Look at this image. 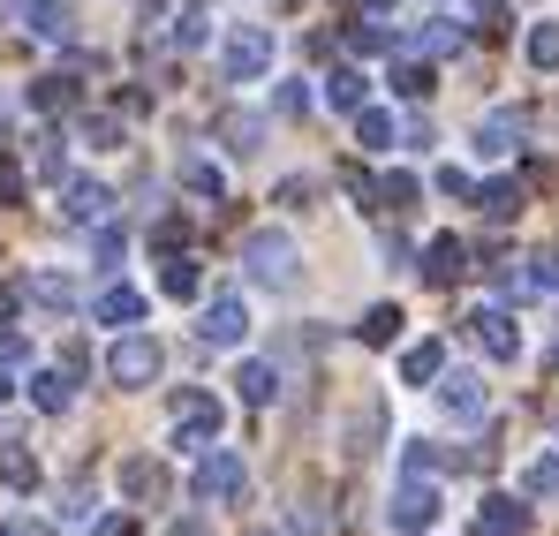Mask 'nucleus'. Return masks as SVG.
Instances as JSON below:
<instances>
[{
	"mask_svg": "<svg viewBox=\"0 0 559 536\" xmlns=\"http://www.w3.org/2000/svg\"><path fill=\"white\" fill-rule=\"evenodd\" d=\"M242 272H250L258 287H287V279H295V242H287L280 227L242 235Z\"/></svg>",
	"mask_w": 559,
	"mask_h": 536,
	"instance_id": "obj_1",
	"label": "nucleus"
},
{
	"mask_svg": "<svg viewBox=\"0 0 559 536\" xmlns=\"http://www.w3.org/2000/svg\"><path fill=\"white\" fill-rule=\"evenodd\" d=\"M159 362H167V356H159V341H152V333H121V341L106 348V378L136 393V385H152V378H159Z\"/></svg>",
	"mask_w": 559,
	"mask_h": 536,
	"instance_id": "obj_2",
	"label": "nucleus"
},
{
	"mask_svg": "<svg viewBox=\"0 0 559 536\" xmlns=\"http://www.w3.org/2000/svg\"><path fill=\"white\" fill-rule=\"evenodd\" d=\"M219 61H227V76H235V84H258V76L273 69V31H258V23H250V31H235V38L219 46Z\"/></svg>",
	"mask_w": 559,
	"mask_h": 536,
	"instance_id": "obj_3",
	"label": "nucleus"
},
{
	"mask_svg": "<svg viewBox=\"0 0 559 536\" xmlns=\"http://www.w3.org/2000/svg\"><path fill=\"white\" fill-rule=\"evenodd\" d=\"M431 385H439V408H447L454 424H484L491 393H484V378H476V370H439Z\"/></svg>",
	"mask_w": 559,
	"mask_h": 536,
	"instance_id": "obj_4",
	"label": "nucleus"
},
{
	"mask_svg": "<svg viewBox=\"0 0 559 536\" xmlns=\"http://www.w3.org/2000/svg\"><path fill=\"white\" fill-rule=\"evenodd\" d=\"M197 333H204L212 348H242V333H250V302H242V295H212L204 318H197Z\"/></svg>",
	"mask_w": 559,
	"mask_h": 536,
	"instance_id": "obj_5",
	"label": "nucleus"
},
{
	"mask_svg": "<svg viewBox=\"0 0 559 536\" xmlns=\"http://www.w3.org/2000/svg\"><path fill=\"white\" fill-rule=\"evenodd\" d=\"M235 491H242V461H235V453H204L197 476H189V499H197V507H219V499H235Z\"/></svg>",
	"mask_w": 559,
	"mask_h": 536,
	"instance_id": "obj_6",
	"label": "nucleus"
},
{
	"mask_svg": "<svg viewBox=\"0 0 559 536\" xmlns=\"http://www.w3.org/2000/svg\"><path fill=\"white\" fill-rule=\"evenodd\" d=\"M219 424H227V408H219L212 393H182V401H175V439H182V446H212Z\"/></svg>",
	"mask_w": 559,
	"mask_h": 536,
	"instance_id": "obj_7",
	"label": "nucleus"
},
{
	"mask_svg": "<svg viewBox=\"0 0 559 536\" xmlns=\"http://www.w3.org/2000/svg\"><path fill=\"white\" fill-rule=\"evenodd\" d=\"M522 136H530V114H522V106H507V114H484V121H476V159H507Z\"/></svg>",
	"mask_w": 559,
	"mask_h": 536,
	"instance_id": "obj_8",
	"label": "nucleus"
},
{
	"mask_svg": "<svg viewBox=\"0 0 559 536\" xmlns=\"http://www.w3.org/2000/svg\"><path fill=\"white\" fill-rule=\"evenodd\" d=\"M468 333H476V348H484L491 362H514V356H522V333H514V318H507V310H476V318H468Z\"/></svg>",
	"mask_w": 559,
	"mask_h": 536,
	"instance_id": "obj_9",
	"label": "nucleus"
},
{
	"mask_svg": "<svg viewBox=\"0 0 559 536\" xmlns=\"http://www.w3.org/2000/svg\"><path fill=\"white\" fill-rule=\"evenodd\" d=\"M431 514H439V491H431L424 476H408V484L393 491V529H431Z\"/></svg>",
	"mask_w": 559,
	"mask_h": 536,
	"instance_id": "obj_10",
	"label": "nucleus"
},
{
	"mask_svg": "<svg viewBox=\"0 0 559 536\" xmlns=\"http://www.w3.org/2000/svg\"><path fill=\"white\" fill-rule=\"evenodd\" d=\"M424 279H431V287H454V279H462L468 272V250L462 242H454V235H431V242H424Z\"/></svg>",
	"mask_w": 559,
	"mask_h": 536,
	"instance_id": "obj_11",
	"label": "nucleus"
},
{
	"mask_svg": "<svg viewBox=\"0 0 559 536\" xmlns=\"http://www.w3.org/2000/svg\"><path fill=\"white\" fill-rule=\"evenodd\" d=\"M92 310H98V325H114V333L144 325V295H136V287H106V295H98Z\"/></svg>",
	"mask_w": 559,
	"mask_h": 536,
	"instance_id": "obj_12",
	"label": "nucleus"
},
{
	"mask_svg": "<svg viewBox=\"0 0 559 536\" xmlns=\"http://www.w3.org/2000/svg\"><path fill=\"white\" fill-rule=\"evenodd\" d=\"M61 212H69L76 227H98V219L114 212V196H106L98 181H69V196H61Z\"/></svg>",
	"mask_w": 559,
	"mask_h": 536,
	"instance_id": "obj_13",
	"label": "nucleus"
},
{
	"mask_svg": "<svg viewBox=\"0 0 559 536\" xmlns=\"http://www.w3.org/2000/svg\"><path fill=\"white\" fill-rule=\"evenodd\" d=\"M522 529H530V507H522V499H484L476 536H522Z\"/></svg>",
	"mask_w": 559,
	"mask_h": 536,
	"instance_id": "obj_14",
	"label": "nucleus"
},
{
	"mask_svg": "<svg viewBox=\"0 0 559 536\" xmlns=\"http://www.w3.org/2000/svg\"><path fill=\"white\" fill-rule=\"evenodd\" d=\"M69 393H76V370H61V362L31 378V401H38L46 416H61V408H69Z\"/></svg>",
	"mask_w": 559,
	"mask_h": 536,
	"instance_id": "obj_15",
	"label": "nucleus"
},
{
	"mask_svg": "<svg viewBox=\"0 0 559 536\" xmlns=\"http://www.w3.org/2000/svg\"><path fill=\"white\" fill-rule=\"evenodd\" d=\"M197 287H204V272L189 265L182 250H167V265H159V295H175V302H197Z\"/></svg>",
	"mask_w": 559,
	"mask_h": 536,
	"instance_id": "obj_16",
	"label": "nucleus"
},
{
	"mask_svg": "<svg viewBox=\"0 0 559 536\" xmlns=\"http://www.w3.org/2000/svg\"><path fill=\"white\" fill-rule=\"evenodd\" d=\"M356 341H364V348H393V341H401V310H393V302H371L364 325H356Z\"/></svg>",
	"mask_w": 559,
	"mask_h": 536,
	"instance_id": "obj_17",
	"label": "nucleus"
},
{
	"mask_svg": "<svg viewBox=\"0 0 559 536\" xmlns=\"http://www.w3.org/2000/svg\"><path fill=\"white\" fill-rule=\"evenodd\" d=\"M468 196H476L484 219H514V212H522V181H484V189H468Z\"/></svg>",
	"mask_w": 559,
	"mask_h": 536,
	"instance_id": "obj_18",
	"label": "nucleus"
},
{
	"mask_svg": "<svg viewBox=\"0 0 559 536\" xmlns=\"http://www.w3.org/2000/svg\"><path fill=\"white\" fill-rule=\"evenodd\" d=\"M393 136H401V129H393L385 106H356V144H364V152H385Z\"/></svg>",
	"mask_w": 559,
	"mask_h": 536,
	"instance_id": "obj_19",
	"label": "nucleus"
},
{
	"mask_svg": "<svg viewBox=\"0 0 559 536\" xmlns=\"http://www.w3.org/2000/svg\"><path fill=\"white\" fill-rule=\"evenodd\" d=\"M439 370H447V348H439V341H424V348H408V356H401V385H431Z\"/></svg>",
	"mask_w": 559,
	"mask_h": 536,
	"instance_id": "obj_20",
	"label": "nucleus"
},
{
	"mask_svg": "<svg viewBox=\"0 0 559 536\" xmlns=\"http://www.w3.org/2000/svg\"><path fill=\"white\" fill-rule=\"evenodd\" d=\"M31 31H38V38H69V31H76V8H69V0H31Z\"/></svg>",
	"mask_w": 559,
	"mask_h": 536,
	"instance_id": "obj_21",
	"label": "nucleus"
},
{
	"mask_svg": "<svg viewBox=\"0 0 559 536\" xmlns=\"http://www.w3.org/2000/svg\"><path fill=\"white\" fill-rule=\"evenodd\" d=\"M522 499H559V446L522 468Z\"/></svg>",
	"mask_w": 559,
	"mask_h": 536,
	"instance_id": "obj_22",
	"label": "nucleus"
},
{
	"mask_svg": "<svg viewBox=\"0 0 559 536\" xmlns=\"http://www.w3.org/2000/svg\"><path fill=\"white\" fill-rule=\"evenodd\" d=\"M462 38H468V31L454 23V15H431V23H424L408 46H424V53H462Z\"/></svg>",
	"mask_w": 559,
	"mask_h": 536,
	"instance_id": "obj_23",
	"label": "nucleus"
},
{
	"mask_svg": "<svg viewBox=\"0 0 559 536\" xmlns=\"http://www.w3.org/2000/svg\"><path fill=\"white\" fill-rule=\"evenodd\" d=\"M235 385H242V401H250V408H265V401L280 393V370H273V362H242V370H235Z\"/></svg>",
	"mask_w": 559,
	"mask_h": 536,
	"instance_id": "obj_24",
	"label": "nucleus"
},
{
	"mask_svg": "<svg viewBox=\"0 0 559 536\" xmlns=\"http://www.w3.org/2000/svg\"><path fill=\"white\" fill-rule=\"evenodd\" d=\"M31 295H38L46 310H76V279H69V272H31Z\"/></svg>",
	"mask_w": 559,
	"mask_h": 536,
	"instance_id": "obj_25",
	"label": "nucleus"
},
{
	"mask_svg": "<svg viewBox=\"0 0 559 536\" xmlns=\"http://www.w3.org/2000/svg\"><path fill=\"white\" fill-rule=\"evenodd\" d=\"M364 69H333V76H325V98H333V106H341V114H356V106H364Z\"/></svg>",
	"mask_w": 559,
	"mask_h": 536,
	"instance_id": "obj_26",
	"label": "nucleus"
},
{
	"mask_svg": "<svg viewBox=\"0 0 559 536\" xmlns=\"http://www.w3.org/2000/svg\"><path fill=\"white\" fill-rule=\"evenodd\" d=\"M31 106H38V114H69V106H76V84H69V76H38V84H31Z\"/></svg>",
	"mask_w": 559,
	"mask_h": 536,
	"instance_id": "obj_27",
	"label": "nucleus"
},
{
	"mask_svg": "<svg viewBox=\"0 0 559 536\" xmlns=\"http://www.w3.org/2000/svg\"><path fill=\"white\" fill-rule=\"evenodd\" d=\"M159 484H167L159 461H129V468H121V499H159Z\"/></svg>",
	"mask_w": 559,
	"mask_h": 536,
	"instance_id": "obj_28",
	"label": "nucleus"
},
{
	"mask_svg": "<svg viewBox=\"0 0 559 536\" xmlns=\"http://www.w3.org/2000/svg\"><path fill=\"white\" fill-rule=\"evenodd\" d=\"M182 189H197V196H212V204L227 196V181H219V167H212V159H182Z\"/></svg>",
	"mask_w": 559,
	"mask_h": 536,
	"instance_id": "obj_29",
	"label": "nucleus"
},
{
	"mask_svg": "<svg viewBox=\"0 0 559 536\" xmlns=\"http://www.w3.org/2000/svg\"><path fill=\"white\" fill-rule=\"evenodd\" d=\"M0 484H8V491H31V484H38V461H31L23 446H8L0 453Z\"/></svg>",
	"mask_w": 559,
	"mask_h": 536,
	"instance_id": "obj_30",
	"label": "nucleus"
},
{
	"mask_svg": "<svg viewBox=\"0 0 559 536\" xmlns=\"http://www.w3.org/2000/svg\"><path fill=\"white\" fill-rule=\"evenodd\" d=\"M522 287H537V295H559V250H537L530 272H522Z\"/></svg>",
	"mask_w": 559,
	"mask_h": 536,
	"instance_id": "obj_31",
	"label": "nucleus"
},
{
	"mask_svg": "<svg viewBox=\"0 0 559 536\" xmlns=\"http://www.w3.org/2000/svg\"><path fill=\"white\" fill-rule=\"evenodd\" d=\"M530 69H559V23H537L530 31Z\"/></svg>",
	"mask_w": 559,
	"mask_h": 536,
	"instance_id": "obj_32",
	"label": "nucleus"
},
{
	"mask_svg": "<svg viewBox=\"0 0 559 536\" xmlns=\"http://www.w3.org/2000/svg\"><path fill=\"white\" fill-rule=\"evenodd\" d=\"M393 91H401V98H424V91H431V61H401V69H393Z\"/></svg>",
	"mask_w": 559,
	"mask_h": 536,
	"instance_id": "obj_33",
	"label": "nucleus"
},
{
	"mask_svg": "<svg viewBox=\"0 0 559 536\" xmlns=\"http://www.w3.org/2000/svg\"><path fill=\"white\" fill-rule=\"evenodd\" d=\"M348 46H356V53H393L401 38H393V31H378V23H356V31H348Z\"/></svg>",
	"mask_w": 559,
	"mask_h": 536,
	"instance_id": "obj_34",
	"label": "nucleus"
},
{
	"mask_svg": "<svg viewBox=\"0 0 559 536\" xmlns=\"http://www.w3.org/2000/svg\"><path fill=\"white\" fill-rule=\"evenodd\" d=\"M416 189H424L416 175H385V181H378V196H385V204H416Z\"/></svg>",
	"mask_w": 559,
	"mask_h": 536,
	"instance_id": "obj_35",
	"label": "nucleus"
},
{
	"mask_svg": "<svg viewBox=\"0 0 559 536\" xmlns=\"http://www.w3.org/2000/svg\"><path fill=\"white\" fill-rule=\"evenodd\" d=\"M431 468H447V453L431 446V439H416V446H408V476H431Z\"/></svg>",
	"mask_w": 559,
	"mask_h": 536,
	"instance_id": "obj_36",
	"label": "nucleus"
},
{
	"mask_svg": "<svg viewBox=\"0 0 559 536\" xmlns=\"http://www.w3.org/2000/svg\"><path fill=\"white\" fill-rule=\"evenodd\" d=\"M204 38H212V31H204V15H197V8L175 15V46H204Z\"/></svg>",
	"mask_w": 559,
	"mask_h": 536,
	"instance_id": "obj_37",
	"label": "nucleus"
},
{
	"mask_svg": "<svg viewBox=\"0 0 559 536\" xmlns=\"http://www.w3.org/2000/svg\"><path fill=\"white\" fill-rule=\"evenodd\" d=\"M114 136H121V121H114V114H92V121H84V144H114Z\"/></svg>",
	"mask_w": 559,
	"mask_h": 536,
	"instance_id": "obj_38",
	"label": "nucleus"
},
{
	"mask_svg": "<svg viewBox=\"0 0 559 536\" xmlns=\"http://www.w3.org/2000/svg\"><path fill=\"white\" fill-rule=\"evenodd\" d=\"M23 356H31V341H23L15 325H0V362H23Z\"/></svg>",
	"mask_w": 559,
	"mask_h": 536,
	"instance_id": "obj_39",
	"label": "nucleus"
},
{
	"mask_svg": "<svg viewBox=\"0 0 559 536\" xmlns=\"http://www.w3.org/2000/svg\"><path fill=\"white\" fill-rule=\"evenodd\" d=\"M439 189H447V196H468V189H476V181H468L462 167H439Z\"/></svg>",
	"mask_w": 559,
	"mask_h": 536,
	"instance_id": "obj_40",
	"label": "nucleus"
},
{
	"mask_svg": "<svg viewBox=\"0 0 559 536\" xmlns=\"http://www.w3.org/2000/svg\"><path fill=\"white\" fill-rule=\"evenodd\" d=\"M15 196H23V175H15V167H0V204H15Z\"/></svg>",
	"mask_w": 559,
	"mask_h": 536,
	"instance_id": "obj_41",
	"label": "nucleus"
},
{
	"mask_svg": "<svg viewBox=\"0 0 559 536\" xmlns=\"http://www.w3.org/2000/svg\"><path fill=\"white\" fill-rule=\"evenodd\" d=\"M356 8H364V15H393V0H356Z\"/></svg>",
	"mask_w": 559,
	"mask_h": 536,
	"instance_id": "obj_42",
	"label": "nucleus"
},
{
	"mask_svg": "<svg viewBox=\"0 0 559 536\" xmlns=\"http://www.w3.org/2000/svg\"><path fill=\"white\" fill-rule=\"evenodd\" d=\"M8 318H15V295H8V287H0V325H8Z\"/></svg>",
	"mask_w": 559,
	"mask_h": 536,
	"instance_id": "obj_43",
	"label": "nucleus"
},
{
	"mask_svg": "<svg viewBox=\"0 0 559 536\" xmlns=\"http://www.w3.org/2000/svg\"><path fill=\"white\" fill-rule=\"evenodd\" d=\"M167 536H204V529H197V522H175V529H167Z\"/></svg>",
	"mask_w": 559,
	"mask_h": 536,
	"instance_id": "obj_44",
	"label": "nucleus"
},
{
	"mask_svg": "<svg viewBox=\"0 0 559 536\" xmlns=\"http://www.w3.org/2000/svg\"><path fill=\"white\" fill-rule=\"evenodd\" d=\"M8 393H15V378H8V362H0V401H8Z\"/></svg>",
	"mask_w": 559,
	"mask_h": 536,
	"instance_id": "obj_45",
	"label": "nucleus"
},
{
	"mask_svg": "<svg viewBox=\"0 0 559 536\" xmlns=\"http://www.w3.org/2000/svg\"><path fill=\"white\" fill-rule=\"evenodd\" d=\"M552 370H559V348H552Z\"/></svg>",
	"mask_w": 559,
	"mask_h": 536,
	"instance_id": "obj_46",
	"label": "nucleus"
}]
</instances>
